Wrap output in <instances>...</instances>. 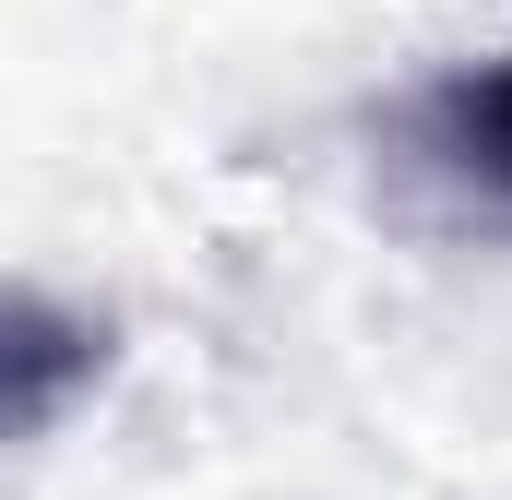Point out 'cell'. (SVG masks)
Listing matches in <instances>:
<instances>
[{
  "label": "cell",
  "mask_w": 512,
  "mask_h": 500,
  "mask_svg": "<svg viewBox=\"0 0 512 500\" xmlns=\"http://www.w3.org/2000/svg\"><path fill=\"white\" fill-rule=\"evenodd\" d=\"M405 143H417V167H429L453 203H477L489 227H512V60L441 72V84L405 108Z\"/></svg>",
  "instance_id": "6da1fadb"
},
{
  "label": "cell",
  "mask_w": 512,
  "mask_h": 500,
  "mask_svg": "<svg viewBox=\"0 0 512 500\" xmlns=\"http://www.w3.org/2000/svg\"><path fill=\"white\" fill-rule=\"evenodd\" d=\"M96 322H72V310H48V298H24V286H0V441H24V429H48L84 381H96Z\"/></svg>",
  "instance_id": "7a4b0ae2"
}]
</instances>
